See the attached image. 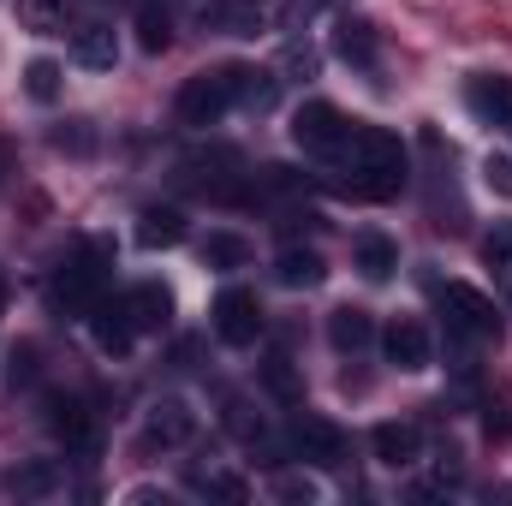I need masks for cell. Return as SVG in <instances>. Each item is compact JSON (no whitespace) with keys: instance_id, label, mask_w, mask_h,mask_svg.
Here are the masks:
<instances>
[{"instance_id":"6da1fadb","label":"cell","mask_w":512,"mask_h":506,"mask_svg":"<svg viewBox=\"0 0 512 506\" xmlns=\"http://www.w3.org/2000/svg\"><path fill=\"white\" fill-rule=\"evenodd\" d=\"M352 179V191L358 197H376V203H387V197H399L405 191V143L393 137V131L382 126H358L346 131V143H340V155H334Z\"/></svg>"},{"instance_id":"7a4b0ae2","label":"cell","mask_w":512,"mask_h":506,"mask_svg":"<svg viewBox=\"0 0 512 506\" xmlns=\"http://www.w3.org/2000/svg\"><path fill=\"white\" fill-rule=\"evenodd\" d=\"M108 298V268H102V245L90 256H78V262H66L60 274H54V310L60 316H90L96 304Z\"/></svg>"},{"instance_id":"3957f363","label":"cell","mask_w":512,"mask_h":506,"mask_svg":"<svg viewBox=\"0 0 512 506\" xmlns=\"http://www.w3.org/2000/svg\"><path fill=\"white\" fill-rule=\"evenodd\" d=\"M441 316H447V328H453L459 340H495V334H501L495 304H489L477 286H459V280L441 286Z\"/></svg>"},{"instance_id":"277c9868","label":"cell","mask_w":512,"mask_h":506,"mask_svg":"<svg viewBox=\"0 0 512 506\" xmlns=\"http://www.w3.org/2000/svg\"><path fill=\"white\" fill-rule=\"evenodd\" d=\"M346 114L334 108V102H304L298 114H292V143L304 149V155H340V143H346Z\"/></svg>"},{"instance_id":"5b68a950","label":"cell","mask_w":512,"mask_h":506,"mask_svg":"<svg viewBox=\"0 0 512 506\" xmlns=\"http://www.w3.org/2000/svg\"><path fill=\"white\" fill-rule=\"evenodd\" d=\"M233 108V96H227V78L221 72H197V78H185V90H179V120L197 131L221 126V114Z\"/></svg>"},{"instance_id":"8992f818","label":"cell","mask_w":512,"mask_h":506,"mask_svg":"<svg viewBox=\"0 0 512 506\" xmlns=\"http://www.w3.org/2000/svg\"><path fill=\"white\" fill-rule=\"evenodd\" d=\"M215 334H221L227 346H256V340H262V304H256V292L227 286V292L215 298Z\"/></svg>"},{"instance_id":"52a82bcc","label":"cell","mask_w":512,"mask_h":506,"mask_svg":"<svg viewBox=\"0 0 512 506\" xmlns=\"http://www.w3.org/2000/svg\"><path fill=\"white\" fill-rule=\"evenodd\" d=\"M292 447H298L304 465H322V471H340L346 465V435L328 417H298L292 423Z\"/></svg>"},{"instance_id":"ba28073f","label":"cell","mask_w":512,"mask_h":506,"mask_svg":"<svg viewBox=\"0 0 512 506\" xmlns=\"http://www.w3.org/2000/svg\"><path fill=\"white\" fill-rule=\"evenodd\" d=\"M382 352H387V364L405 370V376L429 370V328L411 322V316H393V322L382 328Z\"/></svg>"},{"instance_id":"9c48e42d","label":"cell","mask_w":512,"mask_h":506,"mask_svg":"<svg viewBox=\"0 0 512 506\" xmlns=\"http://www.w3.org/2000/svg\"><path fill=\"white\" fill-rule=\"evenodd\" d=\"M197 435V411L185 399H155L143 417V447H185Z\"/></svg>"},{"instance_id":"30bf717a","label":"cell","mask_w":512,"mask_h":506,"mask_svg":"<svg viewBox=\"0 0 512 506\" xmlns=\"http://www.w3.org/2000/svg\"><path fill=\"white\" fill-rule=\"evenodd\" d=\"M221 78H227V96H233V108H245V114L274 108V96H280V78H274L268 66H227Z\"/></svg>"},{"instance_id":"8fae6325","label":"cell","mask_w":512,"mask_h":506,"mask_svg":"<svg viewBox=\"0 0 512 506\" xmlns=\"http://www.w3.org/2000/svg\"><path fill=\"white\" fill-rule=\"evenodd\" d=\"M84 322H90L96 346H102V352H114V358H120V352H131V340H137V322H131L126 298H120V304H114V298H102V304H96Z\"/></svg>"},{"instance_id":"7c38bea8","label":"cell","mask_w":512,"mask_h":506,"mask_svg":"<svg viewBox=\"0 0 512 506\" xmlns=\"http://www.w3.org/2000/svg\"><path fill=\"white\" fill-rule=\"evenodd\" d=\"M126 310H131V322H137V334H161L173 322V292L161 280H137L126 292Z\"/></svg>"},{"instance_id":"4fadbf2b","label":"cell","mask_w":512,"mask_h":506,"mask_svg":"<svg viewBox=\"0 0 512 506\" xmlns=\"http://www.w3.org/2000/svg\"><path fill=\"white\" fill-rule=\"evenodd\" d=\"M370 447H376V459H382L387 471H411L417 453H423V435L411 423H376L370 429Z\"/></svg>"},{"instance_id":"5bb4252c","label":"cell","mask_w":512,"mask_h":506,"mask_svg":"<svg viewBox=\"0 0 512 506\" xmlns=\"http://www.w3.org/2000/svg\"><path fill=\"white\" fill-rule=\"evenodd\" d=\"M72 60L90 66V72H114V60H120L114 24H84V30H72Z\"/></svg>"},{"instance_id":"9a60e30c","label":"cell","mask_w":512,"mask_h":506,"mask_svg":"<svg viewBox=\"0 0 512 506\" xmlns=\"http://www.w3.org/2000/svg\"><path fill=\"white\" fill-rule=\"evenodd\" d=\"M328 340H334V352L358 358V352L376 340V316H370V310H358V304H340V310L328 316Z\"/></svg>"},{"instance_id":"2e32d148","label":"cell","mask_w":512,"mask_h":506,"mask_svg":"<svg viewBox=\"0 0 512 506\" xmlns=\"http://www.w3.org/2000/svg\"><path fill=\"white\" fill-rule=\"evenodd\" d=\"M471 108H477V120L483 126H501V131H512V78H477L471 84Z\"/></svg>"},{"instance_id":"e0dca14e","label":"cell","mask_w":512,"mask_h":506,"mask_svg":"<svg viewBox=\"0 0 512 506\" xmlns=\"http://www.w3.org/2000/svg\"><path fill=\"white\" fill-rule=\"evenodd\" d=\"M334 54L346 60V66H358V72H376V30L370 24H358V18H340V30H334Z\"/></svg>"},{"instance_id":"ac0fdd59","label":"cell","mask_w":512,"mask_h":506,"mask_svg":"<svg viewBox=\"0 0 512 506\" xmlns=\"http://www.w3.org/2000/svg\"><path fill=\"white\" fill-rule=\"evenodd\" d=\"M137 245H143V251H173V245H185V215H179V209H143V215H137Z\"/></svg>"},{"instance_id":"d6986e66","label":"cell","mask_w":512,"mask_h":506,"mask_svg":"<svg viewBox=\"0 0 512 506\" xmlns=\"http://www.w3.org/2000/svg\"><path fill=\"white\" fill-rule=\"evenodd\" d=\"M274 280H280V286H304V292H310V286H322V280H328V262H322L316 251H304V245H286V251L274 256Z\"/></svg>"},{"instance_id":"ffe728a7","label":"cell","mask_w":512,"mask_h":506,"mask_svg":"<svg viewBox=\"0 0 512 506\" xmlns=\"http://www.w3.org/2000/svg\"><path fill=\"white\" fill-rule=\"evenodd\" d=\"M60 465L54 459H30V465H12V495L18 501H48V495H60Z\"/></svg>"},{"instance_id":"44dd1931","label":"cell","mask_w":512,"mask_h":506,"mask_svg":"<svg viewBox=\"0 0 512 506\" xmlns=\"http://www.w3.org/2000/svg\"><path fill=\"white\" fill-rule=\"evenodd\" d=\"M48 423H54V435H60L66 447H84V453L96 447V417H90V405H78V399H60Z\"/></svg>"},{"instance_id":"7402d4cb","label":"cell","mask_w":512,"mask_h":506,"mask_svg":"<svg viewBox=\"0 0 512 506\" xmlns=\"http://www.w3.org/2000/svg\"><path fill=\"white\" fill-rule=\"evenodd\" d=\"M72 12H78V0H18V24L36 36H60L72 24Z\"/></svg>"},{"instance_id":"603a6c76","label":"cell","mask_w":512,"mask_h":506,"mask_svg":"<svg viewBox=\"0 0 512 506\" xmlns=\"http://www.w3.org/2000/svg\"><path fill=\"white\" fill-rule=\"evenodd\" d=\"M352 262H358V274H364V280H387V274L399 268V251H393V239H387V233H364V239L352 245Z\"/></svg>"},{"instance_id":"cb8c5ba5","label":"cell","mask_w":512,"mask_h":506,"mask_svg":"<svg viewBox=\"0 0 512 506\" xmlns=\"http://www.w3.org/2000/svg\"><path fill=\"white\" fill-rule=\"evenodd\" d=\"M137 42H143V54H167V42H173V18H167L161 0H143V6H137Z\"/></svg>"},{"instance_id":"d4e9b609","label":"cell","mask_w":512,"mask_h":506,"mask_svg":"<svg viewBox=\"0 0 512 506\" xmlns=\"http://www.w3.org/2000/svg\"><path fill=\"white\" fill-rule=\"evenodd\" d=\"M262 387H268L280 405H298V399H304V376L292 370V358H286V352H274V358L262 364Z\"/></svg>"},{"instance_id":"484cf974","label":"cell","mask_w":512,"mask_h":506,"mask_svg":"<svg viewBox=\"0 0 512 506\" xmlns=\"http://www.w3.org/2000/svg\"><path fill=\"white\" fill-rule=\"evenodd\" d=\"M483 268L495 274L501 292H512V227H495V233L483 239Z\"/></svg>"},{"instance_id":"4316f807","label":"cell","mask_w":512,"mask_h":506,"mask_svg":"<svg viewBox=\"0 0 512 506\" xmlns=\"http://www.w3.org/2000/svg\"><path fill=\"white\" fill-rule=\"evenodd\" d=\"M203 24H215L227 36H256L262 30V12L256 6H203Z\"/></svg>"},{"instance_id":"83f0119b","label":"cell","mask_w":512,"mask_h":506,"mask_svg":"<svg viewBox=\"0 0 512 506\" xmlns=\"http://www.w3.org/2000/svg\"><path fill=\"white\" fill-rule=\"evenodd\" d=\"M203 262H209V268H245V262H251V245H245L239 233H209V239H203Z\"/></svg>"},{"instance_id":"f1b7e54d","label":"cell","mask_w":512,"mask_h":506,"mask_svg":"<svg viewBox=\"0 0 512 506\" xmlns=\"http://www.w3.org/2000/svg\"><path fill=\"white\" fill-rule=\"evenodd\" d=\"M334 6H352V0H286V6H280V30L298 36V30H310L322 12H334Z\"/></svg>"},{"instance_id":"f546056e","label":"cell","mask_w":512,"mask_h":506,"mask_svg":"<svg viewBox=\"0 0 512 506\" xmlns=\"http://www.w3.org/2000/svg\"><path fill=\"white\" fill-rule=\"evenodd\" d=\"M24 90H30V102H54L60 96V66L54 60H30L24 66Z\"/></svg>"},{"instance_id":"4dcf8cb0","label":"cell","mask_w":512,"mask_h":506,"mask_svg":"<svg viewBox=\"0 0 512 506\" xmlns=\"http://www.w3.org/2000/svg\"><path fill=\"white\" fill-rule=\"evenodd\" d=\"M54 149H72V155H90V149H96V131H90V120H66V126L54 131Z\"/></svg>"},{"instance_id":"1f68e13d","label":"cell","mask_w":512,"mask_h":506,"mask_svg":"<svg viewBox=\"0 0 512 506\" xmlns=\"http://www.w3.org/2000/svg\"><path fill=\"white\" fill-rule=\"evenodd\" d=\"M274 495H280V501H316L322 489H316L304 471H280V477H274Z\"/></svg>"},{"instance_id":"d6a6232c","label":"cell","mask_w":512,"mask_h":506,"mask_svg":"<svg viewBox=\"0 0 512 506\" xmlns=\"http://www.w3.org/2000/svg\"><path fill=\"white\" fill-rule=\"evenodd\" d=\"M209 495H221V501H251V483H245V477L215 471V477H209Z\"/></svg>"},{"instance_id":"836d02e7","label":"cell","mask_w":512,"mask_h":506,"mask_svg":"<svg viewBox=\"0 0 512 506\" xmlns=\"http://www.w3.org/2000/svg\"><path fill=\"white\" fill-rule=\"evenodd\" d=\"M286 72L316 78V48H310V42H292V48H286Z\"/></svg>"},{"instance_id":"e575fe53","label":"cell","mask_w":512,"mask_h":506,"mask_svg":"<svg viewBox=\"0 0 512 506\" xmlns=\"http://www.w3.org/2000/svg\"><path fill=\"white\" fill-rule=\"evenodd\" d=\"M483 173H489V185H495L501 197H512V161H507V155H489V161H483Z\"/></svg>"},{"instance_id":"d590c367","label":"cell","mask_w":512,"mask_h":506,"mask_svg":"<svg viewBox=\"0 0 512 506\" xmlns=\"http://www.w3.org/2000/svg\"><path fill=\"white\" fill-rule=\"evenodd\" d=\"M36 376V370H30V352H18V358H12V381H30Z\"/></svg>"},{"instance_id":"8d00e7d4","label":"cell","mask_w":512,"mask_h":506,"mask_svg":"<svg viewBox=\"0 0 512 506\" xmlns=\"http://www.w3.org/2000/svg\"><path fill=\"white\" fill-rule=\"evenodd\" d=\"M0 179H6V143H0Z\"/></svg>"},{"instance_id":"74e56055","label":"cell","mask_w":512,"mask_h":506,"mask_svg":"<svg viewBox=\"0 0 512 506\" xmlns=\"http://www.w3.org/2000/svg\"><path fill=\"white\" fill-rule=\"evenodd\" d=\"M0 310H6V274H0Z\"/></svg>"}]
</instances>
